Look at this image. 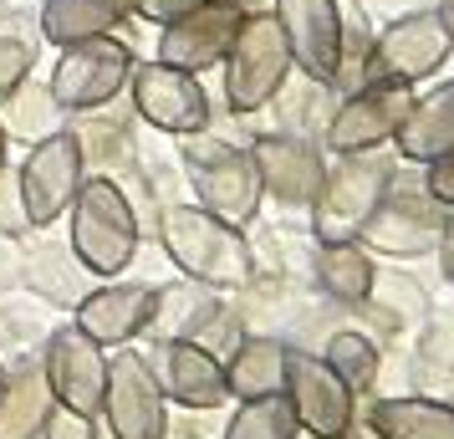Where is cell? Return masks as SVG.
Segmentation results:
<instances>
[{"label": "cell", "instance_id": "obj_1", "mask_svg": "<svg viewBox=\"0 0 454 439\" xmlns=\"http://www.w3.org/2000/svg\"><path fill=\"white\" fill-rule=\"evenodd\" d=\"M153 235L174 271L189 276L194 286L209 292H250L255 286V251L240 225H230L220 215L200 205H164L153 220Z\"/></svg>", "mask_w": 454, "mask_h": 439}, {"label": "cell", "instance_id": "obj_2", "mask_svg": "<svg viewBox=\"0 0 454 439\" xmlns=\"http://www.w3.org/2000/svg\"><path fill=\"white\" fill-rule=\"evenodd\" d=\"M138 240H144V225H138L133 194L107 174H87L67 209V251L82 261L87 276L113 281L133 266Z\"/></svg>", "mask_w": 454, "mask_h": 439}, {"label": "cell", "instance_id": "obj_3", "mask_svg": "<svg viewBox=\"0 0 454 439\" xmlns=\"http://www.w3.org/2000/svg\"><path fill=\"white\" fill-rule=\"evenodd\" d=\"M398 159H388L383 148L372 153H337V164H327L322 189L311 200V240L317 246H342V240H363L372 209L383 205Z\"/></svg>", "mask_w": 454, "mask_h": 439}, {"label": "cell", "instance_id": "obj_4", "mask_svg": "<svg viewBox=\"0 0 454 439\" xmlns=\"http://www.w3.org/2000/svg\"><path fill=\"white\" fill-rule=\"evenodd\" d=\"M450 209L424 189V174H393L383 205L372 209L368 231H363V246L378 255H398V261H413V255H434L439 240L450 235Z\"/></svg>", "mask_w": 454, "mask_h": 439}, {"label": "cell", "instance_id": "obj_5", "mask_svg": "<svg viewBox=\"0 0 454 439\" xmlns=\"http://www.w3.org/2000/svg\"><path fill=\"white\" fill-rule=\"evenodd\" d=\"M184 169H189V184L200 194V209L220 215L230 225L246 231L261 209V174L250 164V148H235L225 138H209L205 133H189L184 138Z\"/></svg>", "mask_w": 454, "mask_h": 439}, {"label": "cell", "instance_id": "obj_6", "mask_svg": "<svg viewBox=\"0 0 454 439\" xmlns=\"http://www.w3.org/2000/svg\"><path fill=\"white\" fill-rule=\"evenodd\" d=\"M225 107L230 113H261V107L281 92V82L291 77V51H286V36L270 11H250L240 36L230 42L225 51Z\"/></svg>", "mask_w": 454, "mask_h": 439}, {"label": "cell", "instance_id": "obj_7", "mask_svg": "<svg viewBox=\"0 0 454 439\" xmlns=\"http://www.w3.org/2000/svg\"><path fill=\"white\" fill-rule=\"evenodd\" d=\"M454 36L444 31L439 11L424 5V11H403L398 21H388L378 36H372L368 67H363V82H393V87H413L434 77L439 67L450 62Z\"/></svg>", "mask_w": 454, "mask_h": 439}, {"label": "cell", "instance_id": "obj_8", "mask_svg": "<svg viewBox=\"0 0 454 439\" xmlns=\"http://www.w3.org/2000/svg\"><path fill=\"white\" fill-rule=\"evenodd\" d=\"M133 62L138 57H133V46L123 36H113V31L107 36H87L77 46H62V62L51 67L46 87H51L62 113H98L128 87Z\"/></svg>", "mask_w": 454, "mask_h": 439}, {"label": "cell", "instance_id": "obj_9", "mask_svg": "<svg viewBox=\"0 0 454 439\" xmlns=\"http://www.w3.org/2000/svg\"><path fill=\"white\" fill-rule=\"evenodd\" d=\"M413 107V87L393 82H363L357 92L337 98L322 123V148L332 153H372L398 138V128Z\"/></svg>", "mask_w": 454, "mask_h": 439}, {"label": "cell", "instance_id": "obj_10", "mask_svg": "<svg viewBox=\"0 0 454 439\" xmlns=\"http://www.w3.org/2000/svg\"><path fill=\"white\" fill-rule=\"evenodd\" d=\"M128 92H133V107L148 128L159 133H174V138H189V133H205L209 128V92L200 87L194 72H179L168 62H133L128 72Z\"/></svg>", "mask_w": 454, "mask_h": 439}, {"label": "cell", "instance_id": "obj_11", "mask_svg": "<svg viewBox=\"0 0 454 439\" xmlns=\"http://www.w3.org/2000/svg\"><path fill=\"white\" fill-rule=\"evenodd\" d=\"M98 419L107 424L113 439H164L168 435V398L159 388L153 368L144 353H118L107 357V388Z\"/></svg>", "mask_w": 454, "mask_h": 439}, {"label": "cell", "instance_id": "obj_12", "mask_svg": "<svg viewBox=\"0 0 454 439\" xmlns=\"http://www.w3.org/2000/svg\"><path fill=\"white\" fill-rule=\"evenodd\" d=\"M42 373L51 398L72 409V414L98 419L103 409V388H107V348H98L77 322L51 327L42 342Z\"/></svg>", "mask_w": 454, "mask_h": 439}, {"label": "cell", "instance_id": "obj_13", "mask_svg": "<svg viewBox=\"0 0 454 439\" xmlns=\"http://www.w3.org/2000/svg\"><path fill=\"white\" fill-rule=\"evenodd\" d=\"M21 194H26V215H31V231H46V225H57L72 200H77V189L87 179V164H82V148L72 138V128L62 133H51L42 144H31L21 164Z\"/></svg>", "mask_w": 454, "mask_h": 439}, {"label": "cell", "instance_id": "obj_14", "mask_svg": "<svg viewBox=\"0 0 454 439\" xmlns=\"http://www.w3.org/2000/svg\"><path fill=\"white\" fill-rule=\"evenodd\" d=\"M281 394H286L291 414H296V429H307L311 439L352 429L357 394H352L348 383L332 373L327 357L291 348V357H286V388H281Z\"/></svg>", "mask_w": 454, "mask_h": 439}, {"label": "cell", "instance_id": "obj_15", "mask_svg": "<svg viewBox=\"0 0 454 439\" xmlns=\"http://www.w3.org/2000/svg\"><path fill=\"white\" fill-rule=\"evenodd\" d=\"M246 16H250V5H240V0H205L200 11H189V16L164 26L159 62L179 67V72H209V67H220L230 42L240 36Z\"/></svg>", "mask_w": 454, "mask_h": 439}, {"label": "cell", "instance_id": "obj_16", "mask_svg": "<svg viewBox=\"0 0 454 439\" xmlns=\"http://www.w3.org/2000/svg\"><path fill=\"white\" fill-rule=\"evenodd\" d=\"M144 363L153 368V378H159V388H164L168 404H179L189 414H205V409L230 404L225 363L215 353H205V348L184 342V337H159L144 353Z\"/></svg>", "mask_w": 454, "mask_h": 439}, {"label": "cell", "instance_id": "obj_17", "mask_svg": "<svg viewBox=\"0 0 454 439\" xmlns=\"http://www.w3.org/2000/svg\"><path fill=\"white\" fill-rule=\"evenodd\" d=\"M276 26L286 36L291 67L322 87H337V57H342V21L337 0H276Z\"/></svg>", "mask_w": 454, "mask_h": 439}, {"label": "cell", "instance_id": "obj_18", "mask_svg": "<svg viewBox=\"0 0 454 439\" xmlns=\"http://www.w3.org/2000/svg\"><path fill=\"white\" fill-rule=\"evenodd\" d=\"M250 164L261 174V194L291 209H307L322 189V174H327L322 148L311 138H296V133H261L250 144Z\"/></svg>", "mask_w": 454, "mask_h": 439}, {"label": "cell", "instance_id": "obj_19", "mask_svg": "<svg viewBox=\"0 0 454 439\" xmlns=\"http://www.w3.org/2000/svg\"><path fill=\"white\" fill-rule=\"evenodd\" d=\"M153 307H159V286H148V281H107V286H92L72 307V322L98 348H128L133 337L148 333Z\"/></svg>", "mask_w": 454, "mask_h": 439}, {"label": "cell", "instance_id": "obj_20", "mask_svg": "<svg viewBox=\"0 0 454 439\" xmlns=\"http://www.w3.org/2000/svg\"><path fill=\"white\" fill-rule=\"evenodd\" d=\"M51 388L42 373V353H26L5 368L0 388V439H42V424L51 414Z\"/></svg>", "mask_w": 454, "mask_h": 439}, {"label": "cell", "instance_id": "obj_21", "mask_svg": "<svg viewBox=\"0 0 454 439\" xmlns=\"http://www.w3.org/2000/svg\"><path fill=\"white\" fill-rule=\"evenodd\" d=\"M286 357H291V342L281 337H266V333H246L235 342V353L225 357V388L235 404L246 398H270L286 388Z\"/></svg>", "mask_w": 454, "mask_h": 439}, {"label": "cell", "instance_id": "obj_22", "mask_svg": "<svg viewBox=\"0 0 454 439\" xmlns=\"http://www.w3.org/2000/svg\"><path fill=\"white\" fill-rule=\"evenodd\" d=\"M372 439H454V404L429 394H398L368 404Z\"/></svg>", "mask_w": 454, "mask_h": 439}, {"label": "cell", "instance_id": "obj_23", "mask_svg": "<svg viewBox=\"0 0 454 439\" xmlns=\"http://www.w3.org/2000/svg\"><path fill=\"white\" fill-rule=\"evenodd\" d=\"M393 148H398V159H409V164H429L439 153H450L454 148V82H439V87H429L424 98H413Z\"/></svg>", "mask_w": 454, "mask_h": 439}, {"label": "cell", "instance_id": "obj_24", "mask_svg": "<svg viewBox=\"0 0 454 439\" xmlns=\"http://www.w3.org/2000/svg\"><path fill=\"white\" fill-rule=\"evenodd\" d=\"M133 16V0H42V36L51 46H77L107 36Z\"/></svg>", "mask_w": 454, "mask_h": 439}, {"label": "cell", "instance_id": "obj_25", "mask_svg": "<svg viewBox=\"0 0 454 439\" xmlns=\"http://www.w3.org/2000/svg\"><path fill=\"white\" fill-rule=\"evenodd\" d=\"M372 251L363 240H342V246H317L311 255V281L322 286V296L342 302V307H363L372 292Z\"/></svg>", "mask_w": 454, "mask_h": 439}, {"label": "cell", "instance_id": "obj_26", "mask_svg": "<svg viewBox=\"0 0 454 439\" xmlns=\"http://www.w3.org/2000/svg\"><path fill=\"white\" fill-rule=\"evenodd\" d=\"M0 128H5V138H21V144H42L51 133H62V107L51 98V87L36 77L11 87L0 98Z\"/></svg>", "mask_w": 454, "mask_h": 439}, {"label": "cell", "instance_id": "obj_27", "mask_svg": "<svg viewBox=\"0 0 454 439\" xmlns=\"http://www.w3.org/2000/svg\"><path fill=\"white\" fill-rule=\"evenodd\" d=\"M21 281L31 286V292L42 296V302H51V307H77L92 286V276L82 271V261L67 251V255H57V251H36L31 261L21 266Z\"/></svg>", "mask_w": 454, "mask_h": 439}, {"label": "cell", "instance_id": "obj_28", "mask_svg": "<svg viewBox=\"0 0 454 439\" xmlns=\"http://www.w3.org/2000/svg\"><path fill=\"white\" fill-rule=\"evenodd\" d=\"M322 357L332 363V373L342 378L352 394H368L378 383V368H383V353H378V342L368 333H332Z\"/></svg>", "mask_w": 454, "mask_h": 439}, {"label": "cell", "instance_id": "obj_29", "mask_svg": "<svg viewBox=\"0 0 454 439\" xmlns=\"http://www.w3.org/2000/svg\"><path fill=\"white\" fill-rule=\"evenodd\" d=\"M220 439H296V414H291L286 394L246 398V404L230 414Z\"/></svg>", "mask_w": 454, "mask_h": 439}, {"label": "cell", "instance_id": "obj_30", "mask_svg": "<svg viewBox=\"0 0 454 439\" xmlns=\"http://www.w3.org/2000/svg\"><path fill=\"white\" fill-rule=\"evenodd\" d=\"M368 302H372L383 317H388V322H403V327L424 317V292H419V281H409V276H393V271H378V276H372Z\"/></svg>", "mask_w": 454, "mask_h": 439}, {"label": "cell", "instance_id": "obj_31", "mask_svg": "<svg viewBox=\"0 0 454 439\" xmlns=\"http://www.w3.org/2000/svg\"><path fill=\"white\" fill-rule=\"evenodd\" d=\"M31 67H36V42L16 31V21L0 26V98L11 92V87H21L31 77Z\"/></svg>", "mask_w": 454, "mask_h": 439}, {"label": "cell", "instance_id": "obj_32", "mask_svg": "<svg viewBox=\"0 0 454 439\" xmlns=\"http://www.w3.org/2000/svg\"><path fill=\"white\" fill-rule=\"evenodd\" d=\"M240 337H246V322L235 317V307H225V302H220V307H215V312L194 327V337H189V342H194V348H205V353H215L220 363H225V357L235 353V342H240Z\"/></svg>", "mask_w": 454, "mask_h": 439}, {"label": "cell", "instance_id": "obj_33", "mask_svg": "<svg viewBox=\"0 0 454 439\" xmlns=\"http://www.w3.org/2000/svg\"><path fill=\"white\" fill-rule=\"evenodd\" d=\"M0 235L5 240H26L31 235V215H26V194H21L16 164H0Z\"/></svg>", "mask_w": 454, "mask_h": 439}, {"label": "cell", "instance_id": "obj_34", "mask_svg": "<svg viewBox=\"0 0 454 439\" xmlns=\"http://www.w3.org/2000/svg\"><path fill=\"white\" fill-rule=\"evenodd\" d=\"M42 439H98V419L72 414L62 404H51V414H46V424H42Z\"/></svg>", "mask_w": 454, "mask_h": 439}, {"label": "cell", "instance_id": "obj_35", "mask_svg": "<svg viewBox=\"0 0 454 439\" xmlns=\"http://www.w3.org/2000/svg\"><path fill=\"white\" fill-rule=\"evenodd\" d=\"M419 357H424L429 368H444V373L454 378V322L429 327V333H424V342H419Z\"/></svg>", "mask_w": 454, "mask_h": 439}, {"label": "cell", "instance_id": "obj_36", "mask_svg": "<svg viewBox=\"0 0 454 439\" xmlns=\"http://www.w3.org/2000/svg\"><path fill=\"white\" fill-rule=\"evenodd\" d=\"M424 189H429L434 200H439V205H444V209L454 215V148L424 164Z\"/></svg>", "mask_w": 454, "mask_h": 439}, {"label": "cell", "instance_id": "obj_37", "mask_svg": "<svg viewBox=\"0 0 454 439\" xmlns=\"http://www.w3.org/2000/svg\"><path fill=\"white\" fill-rule=\"evenodd\" d=\"M205 0H133V16L138 21H153V26H168L179 21V16H189V11H200Z\"/></svg>", "mask_w": 454, "mask_h": 439}, {"label": "cell", "instance_id": "obj_38", "mask_svg": "<svg viewBox=\"0 0 454 439\" xmlns=\"http://www.w3.org/2000/svg\"><path fill=\"white\" fill-rule=\"evenodd\" d=\"M434 11H439V21H444V31H450V36H454V0H439Z\"/></svg>", "mask_w": 454, "mask_h": 439}, {"label": "cell", "instance_id": "obj_39", "mask_svg": "<svg viewBox=\"0 0 454 439\" xmlns=\"http://www.w3.org/2000/svg\"><path fill=\"white\" fill-rule=\"evenodd\" d=\"M0 164H11V138H5V128H0Z\"/></svg>", "mask_w": 454, "mask_h": 439}, {"label": "cell", "instance_id": "obj_40", "mask_svg": "<svg viewBox=\"0 0 454 439\" xmlns=\"http://www.w3.org/2000/svg\"><path fill=\"white\" fill-rule=\"evenodd\" d=\"M322 439H357V435H352V429H342V435H322Z\"/></svg>", "mask_w": 454, "mask_h": 439}, {"label": "cell", "instance_id": "obj_41", "mask_svg": "<svg viewBox=\"0 0 454 439\" xmlns=\"http://www.w3.org/2000/svg\"><path fill=\"white\" fill-rule=\"evenodd\" d=\"M5 21H11V11H5V0H0V26H5Z\"/></svg>", "mask_w": 454, "mask_h": 439}, {"label": "cell", "instance_id": "obj_42", "mask_svg": "<svg viewBox=\"0 0 454 439\" xmlns=\"http://www.w3.org/2000/svg\"><path fill=\"white\" fill-rule=\"evenodd\" d=\"M0 388H5V363H0Z\"/></svg>", "mask_w": 454, "mask_h": 439}]
</instances>
